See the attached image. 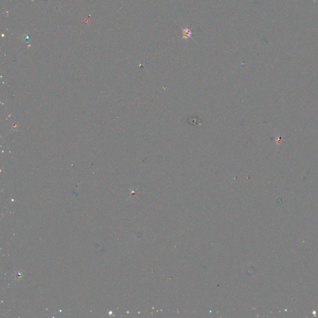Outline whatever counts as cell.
I'll list each match as a JSON object with an SVG mask.
<instances>
[{
	"mask_svg": "<svg viewBox=\"0 0 318 318\" xmlns=\"http://www.w3.org/2000/svg\"><path fill=\"white\" fill-rule=\"evenodd\" d=\"M181 29L182 32H183L182 39H192L193 40V39L191 37V36H192V34H194V32H192L191 31V29H188V28H181Z\"/></svg>",
	"mask_w": 318,
	"mask_h": 318,
	"instance_id": "obj_1",
	"label": "cell"
}]
</instances>
